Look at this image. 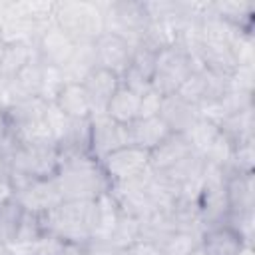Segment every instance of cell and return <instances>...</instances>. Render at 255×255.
Listing matches in <instances>:
<instances>
[{"mask_svg": "<svg viewBox=\"0 0 255 255\" xmlns=\"http://www.w3.org/2000/svg\"><path fill=\"white\" fill-rule=\"evenodd\" d=\"M193 153L189 139L183 133H171L167 135L157 147L149 151V167L155 173H163L171 167H175L179 161L189 157Z\"/></svg>", "mask_w": 255, "mask_h": 255, "instance_id": "13", "label": "cell"}, {"mask_svg": "<svg viewBox=\"0 0 255 255\" xmlns=\"http://www.w3.org/2000/svg\"><path fill=\"white\" fill-rule=\"evenodd\" d=\"M243 245L249 243L227 221L209 225L201 233V249L205 251V255H239Z\"/></svg>", "mask_w": 255, "mask_h": 255, "instance_id": "12", "label": "cell"}, {"mask_svg": "<svg viewBox=\"0 0 255 255\" xmlns=\"http://www.w3.org/2000/svg\"><path fill=\"white\" fill-rule=\"evenodd\" d=\"M0 42H4V40H2V28H0Z\"/></svg>", "mask_w": 255, "mask_h": 255, "instance_id": "26", "label": "cell"}, {"mask_svg": "<svg viewBox=\"0 0 255 255\" xmlns=\"http://www.w3.org/2000/svg\"><path fill=\"white\" fill-rule=\"evenodd\" d=\"M20 102H24V100L18 94L14 80L12 78H6V76H0V110L8 112L16 104H20Z\"/></svg>", "mask_w": 255, "mask_h": 255, "instance_id": "19", "label": "cell"}, {"mask_svg": "<svg viewBox=\"0 0 255 255\" xmlns=\"http://www.w3.org/2000/svg\"><path fill=\"white\" fill-rule=\"evenodd\" d=\"M76 46L78 44L54 22L48 24L34 40L38 60L44 66H54V68H62V70L72 60V56L76 52Z\"/></svg>", "mask_w": 255, "mask_h": 255, "instance_id": "6", "label": "cell"}, {"mask_svg": "<svg viewBox=\"0 0 255 255\" xmlns=\"http://www.w3.org/2000/svg\"><path fill=\"white\" fill-rule=\"evenodd\" d=\"M0 161H4V149H2V143H0Z\"/></svg>", "mask_w": 255, "mask_h": 255, "instance_id": "25", "label": "cell"}, {"mask_svg": "<svg viewBox=\"0 0 255 255\" xmlns=\"http://www.w3.org/2000/svg\"><path fill=\"white\" fill-rule=\"evenodd\" d=\"M54 24L60 26L76 44L96 42V38L106 32L104 10L94 2L54 4Z\"/></svg>", "mask_w": 255, "mask_h": 255, "instance_id": "3", "label": "cell"}, {"mask_svg": "<svg viewBox=\"0 0 255 255\" xmlns=\"http://www.w3.org/2000/svg\"><path fill=\"white\" fill-rule=\"evenodd\" d=\"M0 255H12V251H10L8 247H4V245H0Z\"/></svg>", "mask_w": 255, "mask_h": 255, "instance_id": "23", "label": "cell"}, {"mask_svg": "<svg viewBox=\"0 0 255 255\" xmlns=\"http://www.w3.org/2000/svg\"><path fill=\"white\" fill-rule=\"evenodd\" d=\"M110 187L118 183H128L137 177H141L145 171H149V151L135 147V145H122L116 151L108 153L100 161Z\"/></svg>", "mask_w": 255, "mask_h": 255, "instance_id": "5", "label": "cell"}, {"mask_svg": "<svg viewBox=\"0 0 255 255\" xmlns=\"http://www.w3.org/2000/svg\"><path fill=\"white\" fill-rule=\"evenodd\" d=\"M159 118L165 122V126L169 128L171 133H183L185 135L197 124L201 114H199V108L195 104L187 102L185 98H181L175 92V94H167L161 98Z\"/></svg>", "mask_w": 255, "mask_h": 255, "instance_id": "11", "label": "cell"}, {"mask_svg": "<svg viewBox=\"0 0 255 255\" xmlns=\"http://www.w3.org/2000/svg\"><path fill=\"white\" fill-rule=\"evenodd\" d=\"M8 137H10L8 118H6V112H4V110H0V143H4Z\"/></svg>", "mask_w": 255, "mask_h": 255, "instance_id": "22", "label": "cell"}, {"mask_svg": "<svg viewBox=\"0 0 255 255\" xmlns=\"http://www.w3.org/2000/svg\"><path fill=\"white\" fill-rule=\"evenodd\" d=\"M161 94L155 92L153 88H149L147 92L141 94V102H139V118H151V116H159V106H161Z\"/></svg>", "mask_w": 255, "mask_h": 255, "instance_id": "20", "label": "cell"}, {"mask_svg": "<svg viewBox=\"0 0 255 255\" xmlns=\"http://www.w3.org/2000/svg\"><path fill=\"white\" fill-rule=\"evenodd\" d=\"M80 84L84 86L86 96L90 100L92 116H100V114H106V108H108L112 96L116 94V90L120 88L122 78L110 70L96 66Z\"/></svg>", "mask_w": 255, "mask_h": 255, "instance_id": "10", "label": "cell"}, {"mask_svg": "<svg viewBox=\"0 0 255 255\" xmlns=\"http://www.w3.org/2000/svg\"><path fill=\"white\" fill-rule=\"evenodd\" d=\"M16 201L24 207V211L34 215H44L58 203H62V195L54 177L48 179H32L16 187Z\"/></svg>", "mask_w": 255, "mask_h": 255, "instance_id": "9", "label": "cell"}, {"mask_svg": "<svg viewBox=\"0 0 255 255\" xmlns=\"http://www.w3.org/2000/svg\"><path fill=\"white\" fill-rule=\"evenodd\" d=\"M4 44L6 42H0V62H2V54H4Z\"/></svg>", "mask_w": 255, "mask_h": 255, "instance_id": "24", "label": "cell"}, {"mask_svg": "<svg viewBox=\"0 0 255 255\" xmlns=\"http://www.w3.org/2000/svg\"><path fill=\"white\" fill-rule=\"evenodd\" d=\"M44 233L62 239L64 243L84 245L96 237L98 231V203L96 199L62 201L44 215H40Z\"/></svg>", "mask_w": 255, "mask_h": 255, "instance_id": "1", "label": "cell"}, {"mask_svg": "<svg viewBox=\"0 0 255 255\" xmlns=\"http://www.w3.org/2000/svg\"><path fill=\"white\" fill-rule=\"evenodd\" d=\"M38 58L32 42H6L0 62V76L14 78L22 68Z\"/></svg>", "mask_w": 255, "mask_h": 255, "instance_id": "17", "label": "cell"}, {"mask_svg": "<svg viewBox=\"0 0 255 255\" xmlns=\"http://www.w3.org/2000/svg\"><path fill=\"white\" fill-rule=\"evenodd\" d=\"M197 68L195 60L177 44L165 46L157 50L153 74H151V88L161 96L175 94L181 84L189 78V74Z\"/></svg>", "mask_w": 255, "mask_h": 255, "instance_id": "4", "label": "cell"}, {"mask_svg": "<svg viewBox=\"0 0 255 255\" xmlns=\"http://www.w3.org/2000/svg\"><path fill=\"white\" fill-rule=\"evenodd\" d=\"M62 201L74 199H96L110 189V181L100 165V161L90 155L64 157L60 159V169L54 175Z\"/></svg>", "mask_w": 255, "mask_h": 255, "instance_id": "2", "label": "cell"}, {"mask_svg": "<svg viewBox=\"0 0 255 255\" xmlns=\"http://www.w3.org/2000/svg\"><path fill=\"white\" fill-rule=\"evenodd\" d=\"M128 145V129L126 126L116 124L106 114L90 118V157L102 161L108 153L118 147Z\"/></svg>", "mask_w": 255, "mask_h": 255, "instance_id": "8", "label": "cell"}, {"mask_svg": "<svg viewBox=\"0 0 255 255\" xmlns=\"http://www.w3.org/2000/svg\"><path fill=\"white\" fill-rule=\"evenodd\" d=\"M139 102H141V94L120 84V88L116 90V94L112 96V100L106 108V116L110 120H114L116 124L128 128L133 120L139 118Z\"/></svg>", "mask_w": 255, "mask_h": 255, "instance_id": "16", "label": "cell"}, {"mask_svg": "<svg viewBox=\"0 0 255 255\" xmlns=\"http://www.w3.org/2000/svg\"><path fill=\"white\" fill-rule=\"evenodd\" d=\"M24 213L26 211L16 201V197L0 207V245L10 247L16 241V235H18V229L22 225Z\"/></svg>", "mask_w": 255, "mask_h": 255, "instance_id": "18", "label": "cell"}, {"mask_svg": "<svg viewBox=\"0 0 255 255\" xmlns=\"http://www.w3.org/2000/svg\"><path fill=\"white\" fill-rule=\"evenodd\" d=\"M94 54L96 66L110 70L122 78L131 64L133 44L118 32H104L94 42Z\"/></svg>", "mask_w": 255, "mask_h": 255, "instance_id": "7", "label": "cell"}, {"mask_svg": "<svg viewBox=\"0 0 255 255\" xmlns=\"http://www.w3.org/2000/svg\"><path fill=\"white\" fill-rule=\"evenodd\" d=\"M126 129H128V143L129 145H135V147H141L145 151H151L167 135H171L169 128L165 126V122L159 116L137 118Z\"/></svg>", "mask_w": 255, "mask_h": 255, "instance_id": "14", "label": "cell"}, {"mask_svg": "<svg viewBox=\"0 0 255 255\" xmlns=\"http://www.w3.org/2000/svg\"><path fill=\"white\" fill-rule=\"evenodd\" d=\"M54 104L60 108V112H64L70 120L76 122H84L92 118V108H90V100L86 96V90L80 82H66L64 88L58 92Z\"/></svg>", "mask_w": 255, "mask_h": 255, "instance_id": "15", "label": "cell"}, {"mask_svg": "<svg viewBox=\"0 0 255 255\" xmlns=\"http://www.w3.org/2000/svg\"><path fill=\"white\" fill-rule=\"evenodd\" d=\"M14 183H12V175L10 169L6 165V161H0V207L4 203H8L10 199H14Z\"/></svg>", "mask_w": 255, "mask_h": 255, "instance_id": "21", "label": "cell"}]
</instances>
